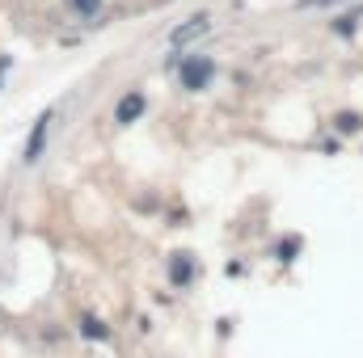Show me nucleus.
<instances>
[{
	"label": "nucleus",
	"instance_id": "obj_4",
	"mask_svg": "<svg viewBox=\"0 0 363 358\" xmlns=\"http://www.w3.org/2000/svg\"><path fill=\"white\" fill-rule=\"evenodd\" d=\"M211 30V21L199 13V17H190V21H182L178 30H169V47H186V42H194V38H203Z\"/></svg>",
	"mask_w": 363,
	"mask_h": 358
},
{
	"label": "nucleus",
	"instance_id": "obj_2",
	"mask_svg": "<svg viewBox=\"0 0 363 358\" xmlns=\"http://www.w3.org/2000/svg\"><path fill=\"white\" fill-rule=\"evenodd\" d=\"M47 135H51V110L47 114H38V122H34V131H30V139H26V165H34L38 156H43V148H47Z\"/></svg>",
	"mask_w": 363,
	"mask_h": 358
},
{
	"label": "nucleus",
	"instance_id": "obj_5",
	"mask_svg": "<svg viewBox=\"0 0 363 358\" xmlns=\"http://www.w3.org/2000/svg\"><path fill=\"white\" fill-rule=\"evenodd\" d=\"M194 278V262H190V253H174L169 258V282L174 287H186Z\"/></svg>",
	"mask_w": 363,
	"mask_h": 358
},
{
	"label": "nucleus",
	"instance_id": "obj_1",
	"mask_svg": "<svg viewBox=\"0 0 363 358\" xmlns=\"http://www.w3.org/2000/svg\"><path fill=\"white\" fill-rule=\"evenodd\" d=\"M211 76H216V59H211V55H190V59L182 64V89H190V93L207 89Z\"/></svg>",
	"mask_w": 363,
	"mask_h": 358
},
{
	"label": "nucleus",
	"instance_id": "obj_3",
	"mask_svg": "<svg viewBox=\"0 0 363 358\" xmlns=\"http://www.w3.org/2000/svg\"><path fill=\"white\" fill-rule=\"evenodd\" d=\"M144 105H148V97H144L140 89L123 93V101L114 105V122H118V127H131V122H135V118L144 114Z\"/></svg>",
	"mask_w": 363,
	"mask_h": 358
},
{
	"label": "nucleus",
	"instance_id": "obj_7",
	"mask_svg": "<svg viewBox=\"0 0 363 358\" xmlns=\"http://www.w3.org/2000/svg\"><path fill=\"white\" fill-rule=\"evenodd\" d=\"M334 122H338V131H347V135H355V131L363 127V118H359V114H338Z\"/></svg>",
	"mask_w": 363,
	"mask_h": 358
},
{
	"label": "nucleus",
	"instance_id": "obj_8",
	"mask_svg": "<svg viewBox=\"0 0 363 358\" xmlns=\"http://www.w3.org/2000/svg\"><path fill=\"white\" fill-rule=\"evenodd\" d=\"M72 8H77L81 17H97V13H101V0H72Z\"/></svg>",
	"mask_w": 363,
	"mask_h": 358
},
{
	"label": "nucleus",
	"instance_id": "obj_6",
	"mask_svg": "<svg viewBox=\"0 0 363 358\" xmlns=\"http://www.w3.org/2000/svg\"><path fill=\"white\" fill-rule=\"evenodd\" d=\"M81 333H85V337H97V342H106V337H110V329H106L101 321H93V316L81 321Z\"/></svg>",
	"mask_w": 363,
	"mask_h": 358
},
{
	"label": "nucleus",
	"instance_id": "obj_9",
	"mask_svg": "<svg viewBox=\"0 0 363 358\" xmlns=\"http://www.w3.org/2000/svg\"><path fill=\"white\" fill-rule=\"evenodd\" d=\"M321 4H338V0H296V8H321Z\"/></svg>",
	"mask_w": 363,
	"mask_h": 358
},
{
	"label": "nucleus",
	"instance_id": "obj_10",
	"mask_svg": "<svg viewBox=\"0 0 363 358\" xmlns=\"http://www.w3.org/2000/svg\"><path fill=\"white\" fill-rule=\"evenodd\" d=\"M4 72H9V59H0V76H4Z\"/></svg>",
	"mask_w": 363,
	"mask_h": 358
}]
</instances>
